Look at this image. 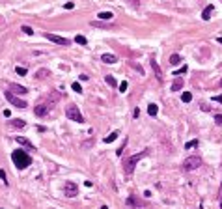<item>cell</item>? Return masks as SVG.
Instances as JSON below:
<instances>
[{
    "label": "cell",
    "mask_w": 222,
    "mask_h": 209,
    "mask_svg": "<svg viewBox=\"0 0 222 209\" xmlns=\"http://www.w3.org/2000/svg\"><path fill=\"white\" fill-rule=\"evenodd\" d=\"M11 161L15 162V166H17L19 170H24V168H28L30 164H32V157H30L26 151H23V149H15L11 153Z\"/></svg>",
    "instance_id": "6da1fadb"
},
{
    "label": "cell",
    "mask_w": 222,
    "mask_h": 209,
    "mask_svg": "<svg viewBox=\"0 0 222 209\" xmlns=\"http://www.w3.org/2000/svg\"><path fill=\"white\" fill-rule=\"evenodd\" d=\"M146 155H148V149H144V151H140V153H136V155H133V157H129L127 162L123 164V172H125V176H131V174H133L136 162H140Z\"/></svg>",
    "instance_id": "7a4b0ae2"
},
{
    "label": "cell",
    "mask_w": 222,
    "mask_h": 209,
    "mask_svg": "<svg viewBox=\"0 0 222 209\" xmlns=\"http://www.w3.org/2000/svg\"><path fill=\"white\" fill-rule=\"evenodd\" d=\"M65 118L73 120V121H78V123H82V121H84V116L80 114V110H78L77 105H69L67 108H65Z\"/></svg>",
    "instance_id": "3957f363"
},
{
    "label": "cell",
    "mask_w": 222,
    "mask_h": 209,
    "mask_svg": "<svg viewBox=\"0 0 222 209\" xmlns=\"http://www.w3.org/2000/svg\"><path fill=\"white\" fill-rule=\"evenodd\" d=\"M201 166V157L198 155H192V157H187L183 161V170L185 172H190V170H196V168Z\"/></svg>",
    "instance_id": "277c9868"
},
{
    "label": "cell",
    "mask_w": 222,
    "mask_h": 209,
    "mask_svg": "<svg viewBox=\"0 0 222 209\" xmlns=\"http://www.w3.org/2000/svg\"><path fill=\"white\" fill-rule=\"evenodd\" d=\"M4 95H6V99H8L13 106H17V108H26V101H23V99L15 97V94H13V91H4Z\"/></svg>",
    "instance_id": "5b68a950"
},
{
    "label": "cell",
    "mask_w": 222,
    "mask_h": 209,
    "mask_svg": "<svg viewBox=\"0 0 222 209\" xmlns=\"http://www.w3.org/2000/svg\"><path fill=\"white\" fill-rule=\"evenodd\" d=\"M45 38L49 39V41L56 43V45H64V47H67V45H71V41H69L67 38H62V35H56V34H45Z\"/></svg>",
    "instance_id": "8992f818"
},
{
    "label": "cell",
    "mask_w": 222,
    "mask_h": 209,
    "mask_svg": "<svg viewBox=\"0 0 222 209\" xmlns=\"http://www.w3.org/2000/svg\"><path fill=\"white\" fill-rule=\"evenodd\" d=\"M64 192H65V196L75 198V196L78 194V187H77V183H73V181H65V185H64Z\"/></svg>",
    "instance_id": "52a82bcc"
},
{
    "label": "cell",
    "mask_w": 222,
    "mask_h": 209,
    "mask_svg": "<svg viewBox=\"0 0 222 209\" xmlns=\"http://www.w3.org/2000/svg\"><path fill=\"white\" fill-rule=\"evenodd\" d=\"M50 110V105L49 103H41V105H36V108H34V114L39 116V118H43V116H47Z\"/></svg>",
    "instance_id": "ba28073f"
},
{
    "label": "cell",
    "mask_w": 222,
    "mask_h": 209,
    "mask_svg": "<svg viewBox=\"0 0 222 209\" xmlns=\"http://www.w3.org/2000/svg\"><path fill=\"white\" fill-rule=\"evenodd\" d=\"M15 140H17V144H21L23 147H26L28 151H34V149H36L32 142H30V140H26V138H23V136H17V138H15Z\"/></svg>",
    "instance_id": "9c48e42d"
},
{
    "label": "cell",
    "mask_w": 222,
    "mask_h": 209,
    "mask_svg": "<svg viewBox=\"0 0 222 209\" xmlns=\"http://www.w3.org/2000/svg\"><path fill=\"white\" fill-rule=\"evenodd\" d=\"M60 97H62V95H60L58 91H52V94H50L49 97H47V103L50 105V108H52V106H54V105H56L58 101H60Z\"/></svg>",
    "instance_id": "30bf717a"
},
{
    "label": "cell",
    "mask_w": 222,
    "mask_h": 209,
    "mask_svg": "<svg viewBox=\"0 0 222 209\" xmlns=\"http://www.w3.org/2000/svg\"><path fill=\"white\" fill-rule=\"evenodd\" d=\"M151 67H153L155 75H157V79L163 80V71H160V67H159V64H157V60H155V58H151Z\"/></svg>",
    "instance_id": "8fae6325"
},
{
    "label": "cell",
    "mask_w": 222,
    "mask_h": 209,
    "mask_svg": "<svg viewBox=\"0 0 222 209\" xmlns=\"http://www.w3.org/2000/svg\"><path fill=\"white\" fill-rule=\"evenodd\" d=\"M8 88L13 91V94H26V88H24V86H19V84H8Z\"/></svg>",
    "instance_id": "7c38bea8"
},
{
    "label": "cell",
    "mask_w": 222,
    "mask_h": 209,
    "mask_svg": "<svg viewBox=\"0 0 222 209\" xmlns=\"http://www.w3.org/2000/svg\"><path fill=\"white\" fill-rule=\"evenodd\" d=\"M97 17L101 19V21H112V19H114V13L112 11H101Z\"/></svg>",
    "instance_id": "4fadbf2b"
},
{
    "label": "cell",
    "mask_w": 222,
    "mask_h": 209,
    "mask_svg": "<svg viewBox=\"0 0 222 209\" xmlns=\"http://www.w3.org/2000/svg\"><path fill=\"white\" fill-rule=\"evenodd\" d=\"M101 60H103L105 64H116V62H118V58H116L114 54H103V56H101Z\"/></svg>",
    "instance_id": "5bb4252c"
},
{
    "label": "cell",
    "mask_w": 222,
    "mask_h": 209,
    "mask_svg": "<svg viewBox=\"0 0 222 209\" xmlns=\"http://www.w3.org/2000/svg\"><path fill=\"white\" fill-rule=\"evenodd\" d=\"M211 13H213V6H205V9H204V13H201V19H204V21H209L211 19Z\"/></svg>",
    "instance_id": "9a60e30c"
},
{
    "label": "cell",
    "mask_w": 222,
    "mask_h": 209,
    "mask_svg": "<svg viewBox=\"0 0 222 209\" xmlns=\"http://www.w3.org/2000/svg\"><path fill=\"white\" fill-rule=\"evenodd\" d=\"M181 88H183V79L177 77V79L174 80V84H172V91H179Z\"/></svg>",
    "instance_id": "2e32d148"
},
{
    "label": "cell",
    "mask_w": 222,
    "mask_h": 209,
    "mask_svg": "<svg viewBox=\"0 0 222 209\" xmlns=\"http://www.w3.org/2000/svg\"><path fill=\"white\" fill-rule=\"evenodd\" d=\"M9 125H11V127H17V129H23L26 123H24V120H9Z\"/></svg>",
    "instance_id": "e0dca14e"
},
{
    "label": "cell",
    "mask_w": 222,
    "mask_h": 209,
    "mask_svg": "<svg viewBox=\"0 0 222 209\" xmlns=\"http://www.w3.org/2000/svg\"><path fill=\"white\" fill-rule=\"evenodd\" d=\"M157 112H159V106L155 105V103L148 105V114H149V116H157Z\"/></svg>",
    "instance_id": "ac0fdd59"
},
{
    "label": "cell",
    "mask_w": 222,
    "mask_h": 209,
    "mask_svg": "<svg viewBox=\"0 0 222 209\" xmlns=\"http://www.w3.org/2000/svg\"><path fill=\"white\" fill-rule=\"evenodd\" d=\"M168 62H170V65H177V64L181 62V56H179V54H172Z\"/></svg>",
    "instance_id": "d6986e66"
},
{
    "label": "cell",
    "mask_w": 222,
    "mask_h": 209,
    "mask_svg": "<svg viewBox=\"0 0 222 209\" xmlns=\"http://www.w3.org/2000/svg\"><path fill=\"white\" fill-rule=\"evenodd\" d=\"M181 101H183V103H190V101H192V94H190V91H183Z\"/></svg>",
    "instance_id": "ffe728a7"
},
{
    "label": "cell",
    "mask_w": 222,
    "mask_h": 209,
    "mask_svg": "<svg viewBox=\"0 0 222 209\" xmlns=\"http://www.w3.org/2000/svg\"><path fill=\"white\" fill-rule=\"evenodd\" d=\"M118 135H119V132H118V131H114V132H110V135H108V136H105V142H107V144H108V142H114L116 138H118Z\"/></svg>",
    "instance_id": "44dd1931"
},
{
    "label": "cell",
    "mask_w": 222,
    "mask_h": 209,
    "mask_svg": "<svg viewBox=\"0 0 222 209\" xmlns=\"http://www.w3.org/2000/svg\"><path fill=\"white\" fill-rule=\"evenodd\" d=\"M187 71H189V67H187V65H183V67H181V69H177V71H174L172 75H175V77H181V75H185Z\"/></svg>",
    "instance_id": "7402d4cb"
},
{
    "label": "cell",
    "mask_w": 222,
    "mask_h": 209,
    "mask_svg": "<svg viewBox=\"0 0 222 209\" xmlns=\"http://www.w3.org/2000/svg\"><path fill=\"white\" fill-rule=\"evenodd\" d=\"M105 80H107V84H110V86H118V80H116L114 77H110V75H107Z\"/></svg>",
    "instance_id": "603a6c76"
},
{
    "label": "cell",
    "mask_w": 222,
    "mask_h": 209,
    "mask_svg": "<svg viewBox=\"0 0 222 209\" xmlns=\"http://www.w3.org/2000/svg\"><path fill=\"white\" fill-rule=\"evenodd\" d=\"M198 146V140H190V142H187L185 144V149H192V147Z\"/></svg>",
    "instance_id": "cb8c5ba5"
},
{
    "label": "cell",
    "mask_w": 222,
    "mask_h": 209,
    "mask_svg": "<svg viewBox=\"0 0 222 209\" xmlns=\"http://www.w3.org/2000/svg\"><path fill=\"white\" fill-rule=\"evenodd\" d=\"M75 41H77L78 45H86V43H88V39L84 38V35H77V38H75Z\"/></svg>",
    "instance_id": "d4e9b609"
},
{
    "label": "cell",
    "mask_w": 222,
    "mask_h": 209,
    "mask_svg": "<svg viewBox=\"0 0 222 209\" xmlns=\"http://www.w3.org/2000/svg\"><path fill=\"white\" fill-rule=\"evenodd\" d=\"M71 88H73V91H77V94H80V91H82V86H80L78 82H73Z\"/></svg>",
    "instance_id": "484cf974"
},
{
    "label": "cell",
    "mask_w": 222,
    "mask_h": 209,
    "mask_svg": "<svg viewBox=\"0 0 222 209\" xmlns=\"http://www.w3.org/2000/svg\"><path fill=\"white\" fill-rule=\"evenodd\" d=\"M125 146H127V138L123 140V144L119 146V149H118V151H116V155H122V153H123V149H125Z\"/></svg>",
    "instance_id": "4316f807"
},
{
    "label": "cell",
    "mask_w": 222,
    "mask_h": 209,
    "mask_svg": "<svg viewBox=\"0 0 222 209\" xmlns=\"http://www.w3.org/2000/svg\"><path fill=\"white\" fill-rule=\"evenodd\" d=\"M49 75V71L47 69H41V71H37V79H45Z\"/></svg>",
    "instance_id": "83f0119b"
},
{
    "label": "cell",
    "mask_w": 222,
    "mask_h": 209,
    "mask_svg": "<svg viewBox=\"0 0 222 209\" xmlns=\"http://www.w3.org/2000/svg\"><path fill=\"white\" fill-rule=\"evenodd\" d=\"M21 30H23V32H24V34H26V35H32V34H34V30H32V28H30V26H23Z\"/></svg>",
    "instance_id": "f1b7e54d"
},
{
    "label": "cell",
    "mask_w": 222,
    "mask_h": 209,
    "mask_svg": "<svg viewBox=\"0 0 222 209\" xmlns=\"http://www.w3.org/2000/svg\"><path fill=\"white\" fill-rule=\"evenodd\" d=\"M15 73L23 77V75H26V67H17V69H15Z\"/></svg>",
    "instance_id": "f546056e"
},
{
    "label": "cell",
    "mask_w": 222,
    "mask_h": 209,
    "mask_svg": "<svg viewBox=\"0 0 222 209\" xmlns=\"http://www.w3.org/2000/svg\"><path fill=\"white\" fill-rule=\"evenodd\" d=\"M0 179H2V181H4V183L8 185V177H6V172H4L2 168H0Z\"/></svg>",
    "instance_id": "4dcf8cb0"
},
{
    "label": "cell",
    "mask_w": 222,
    "mask_h": 209,
    "mask_svg": "<svg viewBox=\"0 0 222 209\" xmlns=\"http://www.w3.org/2000/svg\"><path fill=\"white\" fill-rule=\"evenodd\" d=\"M129 2H131V6H133V8H138V6H140L138 0H129Z\"/></svg>",
    "instance_id": "1f68e13d"
},
{
    "label": "cell",
    "mask_w": 222,
    "mask_h": 209,
    "mask_svg": "<svg viewBox=\"0 0 222 209\" xmlns=\"http://www.w3.org/2000/svg\"><path fill=\"white\" fill-rule=\"evenodd\" d=\"M125 90H127V82H122L119 84V91H125Z\"/></svg>",
    "instance_id": "d6a6232c"
},
{
    "label": "cell",
    "mask_w": 222,
    "mask_h": 209,
    "mask_svg": "<svg viewBox=\"0 0 222 209\" xmlns=\"http://www.w3.org/2000/svg\"><path fill=\"white\" fill-rule=\"evenodd\" d=\"M215 121L220 125V123H222V116H220V114H216V116H215Z\"/></svg>",
    "instance_id": "836d02e7"
},
{
    "label": "cell",
    "mask_w": 222,
    "mask_h": 209,
    "mask_svg": "<svg viewBox=\"0 0 222 209\" xmlns=\"http://www.w3.org/2000/svg\"><path fill=\"white\" fill-rule=\"evenodd\" d=\"M73 8H75L73 2H67V4H65V9H73Z\"/></svg>",
    "instance_id": "e575fe53"
},
{
    "label": "cell",
    "mask_w": 222,
    "mask_h": 209,
    "mask_svg": "<svg viewBox=\"0 0 222 209\" xmlns=\"http://www.w3.org/2000/svg\"><path fill=\"white\" fill-rule=\"evenodd\" d=\"M218 198L222 200V183H220V188H218Z\"/></svg>",
    "instance_id": "d590c367"
},
{
    "label": "cell",
    "mask_w": 222,
    "mask_h": 209,
    "mask_svg": "<svg viewBox=\"0 0 222 209\" xmlns=\"http://www.w3.org/2000/svg\"><path fill=\"white\" fill-rule=\"evenodd\" d=\"M215 101H222V95H216V97H215Z\"/></svg>",
    "instance_id": "8d00e7d4"
},
{
    "label": "cell",
    "mask_w": 222,
    "mask_h": 209,
    "mask_svg": "<svg viewBox=\"0 0 222 209\" xmlns=\"http://www.w3.org/2000/svg\"><path fill=\"white\" fill-rule=\"evenodd\" d=\"M220 209H222V200H220Z\"/></svg>",
    "instance_id": "74e56055"
},
{
    "label": "cell",
    "mask_w": 222,
    "mask_h": 209,
    "mask_svg": "<svg viewBox=\"0 0 222 209\" xmlns=\"http://www.w3.org/2000/svg\"><path fill=\"white\" fill-rule=\"evenodd\" d=\"M220 86H222V80H220Z\"/></svg>",
    "instance_id": "f35d334b"
}]
</instances>
